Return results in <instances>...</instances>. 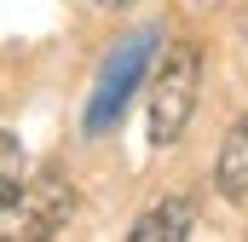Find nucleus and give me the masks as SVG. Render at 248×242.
<instances>
[{
	"mask_svg": "<svg viewBox=\"0 0 248 242\" xmlns=\"http://www.w3.org/2000/svg\"><path fill=\"white\" fill-rule=\"evenodd\" d=\"M156 46H162V23H144V29H133L122 35L104 63H98V81H93V98H87V116H81V133H110L116 121L127 116V104H133V92L144 87V69L156 58Z\"/></svg>",
	"mask_w": 248,
	"mask_h": 242,
	"instance_id": "nucleus-1",
	"label": "nucleus"
},
{
	"mask_svg": "<svg viewBox=\"0 0 248 242\" xmlns=\"http://www.w3.org/2000/svg\"><path fill=\"white\" fill-rule=\"evenodd\" d=\"M196 92H202V46L196 41H173L162 52V69L150 81V144L168 150L185 138L190 116H196Z\"/></svg>",
	"mask_w": 248,
	"mask_h": 242,
	"instance_id": "nucleus-2",
	"label": "nucleus"
},
{
	"mask_svg": "<svg viewBox=\"0 0 248 242\" xmlns=\"http://www.w3.org/2000/svg\"><path fill=\"white\" fill-rule=\"evenodd\" d=\"M69 213H75V190L63 184L58 167H46V173H35L23 184L17 208L0 219V237H58L69 225Z\"/></svg>",
	"mask_w": 248,
	"mask_h": 242,
	"instance_id": "nucleus-3",
	"label": "nucleus"
},
{
	"mask_svg": "<svg viewBox=\"0 0 248 242\" xmlns=\"http://www.w3.org/2000/svg\"><path fill=\"white\" fill-rule=\"evenodd\" d=\"M196 231V208H190V196H168V202H156L127 237L133 242H185Z\"/></svg>",
	"mask_w": 248,
	"mask_h": 242,
	"instance_id": "nucleus-4",
	"label": "nucleus"
},
{
	"mask_svg": "<svg viewBox=\"0 0 248 242\" xmlns=\"http://www.w3.org/2000/svg\"><path fill=\"white\" fill-rule=\"evenodd\" d=\"M214 184L225 202H248V116L231 127V138L219 144V162H214Z\"/></svg>",
	"mask_w": 248,
	"mask_h": 242,
	"instance_id": "nucleus-5",
	"label": "nucleus"
},
{
	"mask_svg": "<svg viewBox=\"0 0 248 242\" xmlns=\"http://www.w3.org/2000/svg\"><path fill=\"white\" fill-rule=\"evenodd\" d=\"M23 184H29V156H23V144L12 133H0V219L17 208Z\"/></svg>",
	"mask_w": 248,
	"mask_h": 242,
	"instance_id": "nucleus-6",
	"label": "nucleus"
},
{
	"mask_svg": "<svg viewBox=\"0 0 248 242\" xmlns=\"http://www.w3.org/2000/svg\"><path fill=\"white\" fill-rule=\"evenodd\" d=\"M93 6H104V12H116V6H133V0H93Z\"/></svg>",
	"mask_w": 248,
	"mask_h": 242,
	"instance_id": "nucleus-7",
	"label": "nucleus"
},
{
	"mask_svg": "<svg viewBox=\"0 0 248 242\" xmlns=\"http://www.w3.org/2000/svg\"><path fill=\"white\" fill-rule=\"evenodd\" d=\"M190 6H214V0H190Z\"/></svg>",
	"mask_w": 248,
	"mask_h": 242,
	"instance_id": "nucleus-8",
	"label": "nucleus"
},
{
	"mask_svg": "<svg viewBox=\"0 0 248 242\" xmlns=\"http://www.w3.org/2000/svg\"><path fill=\"white\" fill-rule=\"evenodd\" d=\"M243 35H248V17H243Z\"/></svg>",
	"mask_w": 248,
	"mask_h": 242,
	"instance_id": "nucleus-9",
	"label": "nucleus"
}]
</instances>
